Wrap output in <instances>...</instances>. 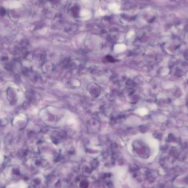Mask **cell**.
<instances>
[{"mask_svg":"<svg viewBox=\"0 0 188 188\" xmlns=\"http://www.w3.org/2000/svg\"><path fill=\"white\" fill-rule=\"evenodd\" d=\"M6 13V11L4 8H2V7L0 8V16H5Z\"/></svg>","mask_w":188,"mask_h":188,"instance_id":"6da1fadb","label":"cell"}]
</instances>
